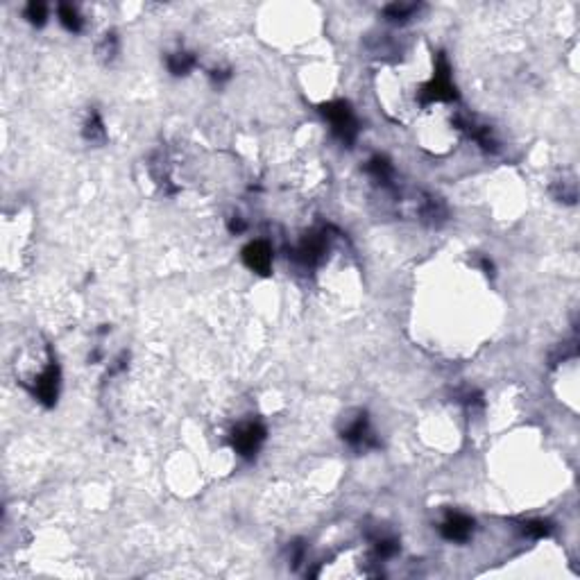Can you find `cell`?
<instances>
[{
	"instance_id": "cell-1",
	"label": "cell",
	"mask_w": 580,
	"mask_h": 580,
	"mask_svg": "<svg viewBox=\"0 0 580 580\" xmlns=\"http://www.w3.org/2000/svg\"><path fill=\"white\" fill-rule=\"evenodd\" d=\"M322 113H324V118L329 120L331 132H333V136H336L340 143L351 145V143L356 141V136H358V120H356V113L351 111V107L345 100L324 104Z\"/></svg>"
},
{
	"instance_id": "cell-2",
	"label": "cell",
	"mask_w": 580,
	"mask_h": 580,
	"mask_svg": "<svg viewBox=\"0 0 580 580\" xmlns=\"http://www.w3.org/2000/svg\"><path fill=\"white\" fill-rule=\"evenodd\" d=\"M234 449L245 458H252L265 442V427L261 422H243L234 431Z\"/></svg>"
},
{
	"instance_id": "cell-3",
	"label": "cell",
	"mask_w": 580,
	"mask_h": 580,
	"mask_svg": "<svg viewBox=\"0 0 580 580\" xmlns=\"http://www.w3.org/2000/svg\"><path fill=\"white\" fill-rule=\"evenodd\" d=\"M342 440L354 449H363V451L377 447V438H374V431L365 413H356L354 418H349L345 422V427H342Z\"/></svg>"
},
{
	"instance_id": "cell-4",
	"label": "cell",
	"mask_w": 580,
	"mask_h": 580,
	"mask_svg": "<svg viewBox=\"0 0 580 580\" xmlns=\"http://www.w3.org/2000/svg\"><path fill=\"white\" fill-rule=\"evenodd\" d=\"M440 533L449 542H467L474 533V519L462 512H447V517L440 524Z\"/></svg>"
},
{
	"instance_id": "cell-5",
	"label": "cell",
	"mask_w": 580,
	"mask_h": 580,
	"mask_svg": "<svg viewBox=\"0 0 580 580\" xmlns=\"http://www.w3.org/2000/svg\"><path fill=\"white\" fill-rule=\"evenodd\" d=\"M243 261L247 263L250 270H254L259 274H268L272 265V250L270 245L263 241H254L250 243L247 247L243 250Z\"/></svg>"
},
{
	"instance_id": "cell-6",
	"label": "cell",
	"mask_w": 580,
	"mask_h": 580,
	"mask_svg": "<svg viewBox=\"0 0 580 580\" xmlns=\"http://www.w3.org/2000/svg\"><path fill=\"white\" fill-rule=\"evenodd\" d=\"M82 134L88 143H104L107 141V129H104V122L100 118L97 111H88V116L82 125Z\"/></svg>"
},
{
	"instance_id": "cell-7",
	"label": "cell",
	"mask_w": 580,
	"mask_h": 580,
	"mask_svg": "<svg viewBox=\"0 0 580 580\" xmlns=\"http://www.w3.org/2000/svg\"><path fill=\"white\" fill-rule=\"evenodd\" d=\"M166 64L173 75H189V73L195 68V64H198V59H195V55L189 50H177V53L168 55Z\"/></svg>"
},
{
	"instance_id": "cell-8",
	"label": "cell",
	"mask_w": 580,
	"mask_h": 580,
	"mask_svg": "<svg viewBox=\"0 0 580 580\" xmlns=\"http://www.w3.org/2000/svg\"><path fill=\"white\" fill-rule=\"evenodd\" d=\"M59 23L68 32H75L77 35V32L82 30V26H84V19H82L79 12L73 5H59Z\"/></svg>"
},
{
	"instance_id": "cell-9",
	"label": "cell",
	"mask_w": 580,
	"mask_h": 580,
	"mask_svg": "<svg viewBox=\"0 0 580 580\" xmlns=\"http://www.w3.org/2000/svg\"><path fill=\"white\" fill-rule=\"evenodd\" d=\"M116 55H118V37L113 32H107L100 44H97V57L102 62H111Z\"/></svg>"
},
{
	"instance_id": "cell-10",
	"label": "cell",
	"mask_w": 580,
	"mask_h": 580,
	"mask_svg": "<svg viewBox=\"0 0 580 580\" xmlns=\"http://www.w3.org/2000/svg\"><path fill=\"white\" fill-rule=\"evenodd\" d=\"M418 10H420L418 5H399V3H395V5L386 7V16H388L390 21H395V23H404V21L411 19V16Z\"/></svg>"
},
{
	"instance_id": "cell-11",
	"label": "cell",
	"mask_w": 580,
	"mask_h": 580,
	"mask_svg": "<svg viewBox=\"0 0 580 580\" xmlns=\"http://www.w3.org/2000/svg\"><path fill=\"white\" fill-rule=\"evenodd\" d=\"M521 530H524L526 535L537 537V540H540V537H546V535L551 533V524H549V521H544V519H526L524 524H521Z\"/></svg>"
},
{
	"instance_id": "cell-12",
	"label": "cell",
	"mask_w": 580,
	"mask_h": 580,
	"mask_svg": "<svg viewBox=\"0 0 580 580\" xmlns=\"http://www.w3.org/2000/svg\"><path fill=\"white\" fill-rule=\"evenodd\" d=\"M48 16V7L44 3H30L26 7V19L32 23V26H44Z\"/></svg>"
},
{
	"instance_id": "cell-13",
	"label": "cell",
	"mask_w": 580,
	"mask_h": 580,
	"mask_svg": "<svg viewBox=\"0 0 580 580\" xmlns=\"http://www.w3.org/2000/svg\"><path fill=\"white\" fill-rule=\"evenodd\" d=\"M245 230H247V223H245L241 216H232L230 218V232L232 234H243Z\"/></svg>"
}]
</instances>
